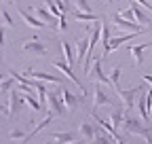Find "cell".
Returning <instances> with one entry per match:
<instances>
[{
  "instance_id": "cell-1",
  "label": "cell",
  "mask_w": 152,
  "mask_h": 144,
  "mask_svg": "<svg viewBox=\"0 0 152 144\" xmlns=\"http://www.w3.org/2000/svg\"><path fill=\"white\" fill-rule=\"evenodd\" d=\"M123 129L127 134H133V136H140L144 138L148 144H152V129H148V125L142 123L137 117H131L127 110H125V121H123Z\"/></svg>"
},
{
  "instance_id": "cell-2",
  "label": "cell",
  "mask_w": 152,
  "mask_h": 144,
  "mask_svg": "<svg viewBox=\"0 0 152 144\" xmlns=\"http://www.w3.org/2000/svg\"><path fill=\"white\" fill-rule=\"evenodd\" d=\"M146 85H140V87H131V89H121V87H114V91L118 93V98L123 100V106H125V110L127 112H131V108L135 106V100H137V96L142 93V91H146Z\"/></svg>"
},
{
  "instance_id": "cell-3",
  "label": "cell",
  "mask_w": 152,
  "mask_h": 144,
  "mask_svg": "<svg viewBox=\"0 0 152 144\" xmlns=\"http://www.w3.org/2000/svg\"><path fill=\"white\" fill-rule=\"evenodd\" d=\"M64 89V87H61ZM61 89L59 91H49L47 93V104H49V108H51V112L53 115H66V102H64V96H61Z\"/></svg>"
},
{
  "instance_id": "cell-4",
  "label": "cell",
  "mask_w": 152,
  "mask_h": 144,
  "mask_svg": "<svg viewBox=\"0 0 152 144\" xmlns=\"http://www.w3.org/2000/svg\"><path fill=\"white\" fill-rule=\"evenodd\" d=\"M51 66H53V68H57V70H61L64 74H66V76H68V79H70V81L74 83V85H76V87H80V91H83V93L87 91V87H85V85H83V83L78 81V76H76L74 72H72V66H70V64H68L66 60H55V62H53Z\"/></svg>"
},
{
  "instance_id": "cell-5",
  "label": "cell",
  "mask_w": 152,
  "mask_h": 144,
  "mask_svg": "<svg viewBox=\"0 0 152 144\" xmlns=\"http://www.w3.org/2000/svg\"><path fill=\"white\" fill-rule=\"evenodd\" d=\"M135 36H144V34H137V32H125V34H121V36H112L110 43L104 47V53H114L123 43H127V40H131V38H135Z\"/></svg>"
},
{
  "instance_id": "cell-6",
  "label": "cell",
  "mask_w": 152,
  "mask_h": 144,
  "mask_svg": "<svg viewBox=\"0 0 152 144\" xmlns=\"http://www.w3.org/2000/svg\"><path fill=\"white\" fill-rule=\"evenodd\" d=\"M110 19L114 21V26H118L121 30H125V32H137V34H146V28L144 26H140V24H135V21H127V19H123V17L116 13V15H112Z\"/></svg>"
},
{
  "instance_id": "cell-7",
  "label": "cell",
  "mask_w": 152,
  "mask_h": 144,
  "mask_svg": "<svg viewBox=\"0 0 152 144\" xmlns=\"http://www.w3.org/2000/svg\"><path fill=\"white\" fill-rule=\"evenodd\" d=\"M102 106H112V100H110V96L102 89V83H97L93 87V110H97V108H102Z\"/></svg>"
},
{
  "instance_id": "cell-8",
  "label": "cell",
  "mask_w": 152,
  "mask_h": 144,
  "mask_svg": "<svg viewBox=\"0 0 152 144\" xmlns=\"http://www.w3.org/2000/svg\"><path fill=\"white\" fill-rule=\"evenodd\" d=\"M34 13H36V17L40 21H45L47 26H51L53 30H59V19L49 11V9H45V7H34Z\"/></svg>"
},
{
  "instance_id": "cell-9",
  "label": "cell",
  "mask_w": 152,
  "mask_h": 144,
  "mask_svg": "<svg viewBox=\"0 0 152 144\" xmlns=\"http://www.w3.org/2000/svg\"><path fill=\"white\" fill-rule=\"evenodd\" d=\"M23 74L32 76V79H38V81H45V83H51V85H61L59 76L49 74V72H42V70H23Z\"/></svg>"
},
{
  "instance_id": "cell-10",
  "label": "cell",
  "mask_w": 152,
  "mask_h": 144,
  "mask_svg": "<svg viewBox=\"0 0 152 144\" xmlns=\"http://www.w3.org/2000/svg\"><path fill=\"white\" fill-rule=\"evenodd\" d=\"M21 49H23V53H30V55H38V57L47 55V47L40 40H28L21 45Z\"/></svg>"
},
{
  "instance_id": "cell-11",
  "label": "cell",
  "mask_w": 152,
  "mask_h": 144,
  "mask_svg": "<svg viewBox=\"0 0 152 144\" xmlns=\"http://www.w3.org/2000/svg\"><path fill=\"white\" fill-rule=\"evenodd\" d=\"M23 98H19V93L15 91V89H11L9 91V115L15 119L19 115V110H21V106H23Z\"/></svg>"
},
{
  "instance_id": "cell-12",
  "label": "cell",
  "mask_w": 152,
  "mask_h": 144,
  "mask_svg": "<svg viewBox=\"0 0 152 144\" xmlns=\"http://www.w3.org/2000/svg\"><path fill=\"white\" fill-rule=\"evenodd\" d=\"M91 68H93V72H91L89 76H95V79H97V83H102V85H112V83H110V76H106V72H104V68H102V57H95L93 64H91Z\"/></svg>"
},
{
  "instance_id": "cell-13",
  "label": "cell",
  "mask_w": 152,
  "mask_h": 144,
  "mask_svg": "<svg viewBox=\"0 0 152 144\" xmlns=\"http://www.w3.org/2000/svg\"><path fill=\"white\" fill-rule=\"evenodd\" d=\"M17 13H19V17L30 26V28H34V30H40V28H47V24L45 21H40L38 17H34V15H30L26 9H21V7H17Z\"/></svg>"
},
{
  "instance_id": "cell-14",
  "label": "cell",
  "mask_w": 152,
  "mask_h": 144,
  "mask_svg": "<svg viewBox=\"0 0 152 144\" xmlns=\"http://www.w3.org/2000/svg\"><path fill=\"white\" fill-rule=\"evenodd\" d=\"M61 96H64V102H66V108L68 110H74L76 106H80V104H85V96H74L70 89H61Z\"/></svg>"
},
{
  "instance_id": "cell-15",
  "label": "cell",
  "mask_w": 152,
  "mask_h": 144,
  "mask_svg": "<svg viewBox=\"0 0 152 144\" xmlns=\"http://www.w3.org/2000/svg\"><path fill=\"white\" fill-rule=\"evenodd\" d=\"M51 142L49 144H72V142H76L74 138H76V134L74 132H57V134H51Z\"/></svg>"
},
{
  "instance_id": "cell-16",
  "label": "cell",
  "mask_w": 152,
  "mask_h": 144,
  "mask_svg": "<svg viewBox=\"0 0 152 144\" xmlns=\"http://www.w3.org/2000/svg\"><path fill=\"white\" fill-rule=\"evenodd\" d=\"M89 51V36H83L80 40H76V64H83Z\"/></svg>"
},
{
  "instance_id": "cell-17",
  "label": "cell",
  "mask_w": 152,
  "mask_h": 144,
  "mask_svg": "<svg viewBox=\"0 0 152 144\" xmlns=\"http://www.w3.org/2000/svg\"><path fill=\"white\" fill-rule=\"evenodd\" d=\"M131 9H133L135 21H137L140 26H144V28H146V26H152V17H150L148 13H144V11L140 9V4H137V2H133V4H131Z\"/></svg>"
},
{
  "instance_id": "cell-18",
  "label": "cell",
  "mask_w": 152,
  "mask_h": 144,
  "mask_svg": "<svg viewBox=\"0 0 152 144\" xmlns=\"http://www.w3.org/2000/svg\"><path fill=\"white\" fill-rule=\"evenodd\" d=\"M93 144H118V142L99 125V127H95V142H93Z\"/></svg>"
},
{
  "instance_id": "cell-19",
  "label": "cell",
  "mask_w": 152,
  "mask_h": 144,
  "mask_svg": "<svg viewBox=\"0 0 152 144\" xmlns=\"http://www.w3.org/2000/svg\"><path fill=\"white\" fill-rule=\"evenodd\" d=\"M110 121L116 129L123 127V121H125V106H118V108H112L110 110Z\"/></svg>"
},
{
  "instance_id": "cell-20",
  "label": "cell",
  "mask_w": 152,
  "mask_h": 144,
  "mask_svg": "<svg viewBox=\"0 0 152 144\" xmlns=\"http://www.w3.org/2000/svg\"><path fill=\"white\" fill-rule=\"evenodd\" d=\"M150 45H135V47H127V53H131L133 55V60H135V64L140 66V64H144V51L148 49Z\"/></svg>"
},
{
  "instance_id": "cell-21",
  "label": "cell",
  "mask_w": 152,
  "mask_h": 144,
  "mask_svg": "<svg viewBox=\"0 0 152 144\" xmlns=\"http://www.w3.org/2000/svg\"><path fill=\"white\" fill-rule=\"evenodd\" d=\"M53 117H55V115H53V112L49 110V112H47V117H45V121H42V123H38L36 127H34V129H32V132L28 134V138H26L23 142H30V140H32V138H34L36 134H40V132H42V129L47 127V125H51V123H53Z\"/></svg>"
},
{
  "instance_id": "cell-22",
  "label": "cell",
  "mask_w": 152,
  "mask_h": 144,
  "mask_svg": "<svg viewBox=\"0 0 152 144\" xmlns=\"http://www.w3.org/2000/svg\"><path fill=\"white\" fill-rule=\"evenodd\" d=\"M72 17L78 21H99V17L95 13H83V11H76V9L72 11Z\"/></svg>"
},
{
  "instance_id": "cell-23",
  "label": "cell",
  "mask_w": 152,
  "mask_h": 144,
  "mask_svg": "<svg viewBox=\"0 0 152 144\" xmlns=\"http://www.w3.org/2000/svg\"><path fill=\"white\" fill-rule=\"evenodd\" d=\"M59 47H61V53H64V60H66L70 66H74L76 60H74V55H72V47H70V43H68V40H61Z\"/></svg>"
},
{
  "instance_id": "cell-24",
  "label": "cell",
  "mask_w": 152,
  "mask_h": 144,
  "mask_svg": "<svg viewBox=\"0 0 152 144\" xmlns=\"http://www.w3.org/2000/svg\"><path fill=\"white\" fill-rule=\"evenodd\" d=\"M78 134L83 136V140H91V138H95V127H93V125H89V123H80Z\"/></svg>"
},
{
  "instance_id": "cell-25",
  "label": "cell",
  "mask_w": 152,
  "mask_h": 144,
  "mask_svg": "<svg viewBox=\"0 0 152 144\" xmlns=\"http://www.w3.org/2000/svg\"><path fill=\"white\" fill-rule=\"evenodd\" d=\"M23 102H26V104L32 108L34 112H40V110H45V106H42L40 102H38L36 98H32V93H26V96H23Z\"/></svg>"
},
{
  "instance_id": "cell-26",
  "label": "cell",
  "mask_w": 152,
  "mask_h": 144,
  "mask_svg": "<svg viewBox=\"0 0 152 144\" xmlns=\"http://www.w3.org/2000/svg\"><path fill=\"white\" fill-rule=\"evenodd\" d=\"M15 87H17V81H15V79L9 74V76H7L2 83H0V93H9L11 89H15Z\"/></svg>"
},
{
  "instance_id": "cell-27",
  "label": "cell",
  "mask_w": 152,
  "mask_h": 144,
  "mask_svg": "<svg viewBox=\"0 0 152 144\" xmlns=\"http://www.w3.org/2000/svg\"><path fill=\"white\" fill-rule=\"evenodd\" d=\"M108 76H110V83H112V87H118V79L123 76V68H121V66H116V68H112Z\"/></svg>"
},
{
  "instance_id": "cell-28",
  "label": "cell",
  "mask_w": 152,
  "mask_h": 144,
  "mask_svg": "<svg viewBox=\"0 0 152 144\" xmlns=\"http://www.w3.org/2000/svg\"><path fill=\"white\" fill-rule=\"evenodd\" d=\"M74 2V9L78 7V11H83V13H93V7L89 4V0H72Z\"/></svg>"
},
{
  "instance_id": "cell-29",
  "label": "cell",
  "mask_w": 152,
  "mask_h": 144,
  "mask_svg": "<svg viewBox=\"0 0 152 144\" xmlns=\"http://www.w3.org/2000/svg\"><path fill=\"white\" fill-rule=\"evenodd\" d=\"M110 26H108V21H102V43H104V47L110 43Z\"/></svg>"
},
{
  "instance_id": "cell-30",
  "label": "cell",
  "mask_w": 152,
  "mask_h": 144,
  "mask_svg": "<svg viewBox=\"0 0 152 144\" xmlns=\"http://www.w3.org/2000/svg\"><path fill=\"white\" fill-rule=\"evenodd\" d=\"M26 138H28V134H26V132H21V129H17V127L9 132V140H21V142H23Z\"/></svg>"
},
{
  "instance_id": "cell-31",
  "label": "cell",
  "mask_w": 152,
  "mask_h": 144,
  "mask_svg": "<svg viewBox=\"0 0 152 144\" xmlns=\"http://www.w3.org/2000/svg\"><path fill=\"white\" fill-rule=\"evenodd\" d=\"M2 21H4L9 28H15V21H13V17H11V15H9V11H4V9H2Z\"/></svg>"
},
{
  "instance_id": "cell-32",
  "label": "cell",
  "mask_w": 152,
  "mask_h": 144,
  "mask_svg": "<svg viewBox=\"0 0 152 144\" xmlns=\"http://www.w3.org/2000/svg\"><path fill=\"white\" fill-rule=\"evenodd\" d=\"M146 108H148V112L152 110V89L146 91Z\"/></svg>"
},
{
  "instance_id": "cell-33",
  "label": "cell",
  "mask_w": 152,
  "mask_h": 144,
  "mask_svg": "<svg viewBox=\"0 0 152 144\" xmlns=\"http://www.w3.org/2000/svg\"><path fill=\"white\" fill-rule=\"evenodd\" d=\"M133 2H137V4H142L146 11H150L152 13V2H150V0H133Z\"/></svg>"
},
{
  "instance_id": "cell-34",
  "label": "cell",
  "mask_w": 152,
  "mask_h": 144,
  "mask_svg": "<svg viewBox=\"0 0 152 144\" xmlns=\"http://www.w3.org/2000/svg\"><path fill=\"white\" fill-rule=\"evenodd\" d=\"M66 15H68V13H64V15H59V17H57V19H59V30H66V28H68V21H66Z\"/></svg>"
},
{
  "instance_id": "cell-35",
  "label": "cell",
  "mask_w": 152,
  "mask_h": 144,
  "mask_svg": "<svg viewBox=\"0 0 152 144\" xmlns=\"http://www.w3.org/2000/svg\"><path fill=\"white\" fill-rule=\"evenodd\" d=\"M2 45H4V28L0 26V47H2Z\"/></svg>"
},
{
  "instance_id": "cell-36",
  "label": "cell",
  "mask_w": 152,
  "mask_h": 144,
  "mask_svg": "<svg viewBox=\"0 0 152 144\" xmlns=\"http://www.w3.org/2000/svg\"><path fill=\"white\" fill-rule=\"evenodd\" d=\"M144 83H148L152 87V74H144Z\"/></svg>"
},
{
  "instance_id": "cell-37",
  "label": "cell",
  "mask_w": 152,
  "mask_h": 144,
  "mask_svg": "<svg viewBox=\"0 0 152 144\" xmlns=\"http://www.w3.org/2000/svg\"><path fill=\"white\" fill-rule=\"evenodd\" d=\"M7 76H9V74H2V72H0V83H2V81H4Z\"/></svg>"
},
{
  "instance_id": "cell-38",
  "label": "cell",
  "mask_w": 152,
  "mask_h": 144,
  "mask_svg": "<svg viewBox=\"0 0 152 144\" xmlns=\"http://www.w3.org/2000/svg\"><path fill=\"white\" fill-rule=\"evenodd\" d=\"M2 119H4V115H2V112H0V121H2Z\"/></svg>"
},
{
  "instance_id": "cell-39",
  "label": "cell",
  "mask_w": 152,
  "mask_h": 144,
  "mask_svg": "<svg viewBox=\"0 0 152 144\" xmlns=\"http://www.w3.org/2000/svg\"><path fill=\"white\" fill-rule=\"evenodd\" d=\"M0 64H2V53H0Z\"/></svg>"
},
{
  "instance_id": "cell-40",
  "label": "cell",
  "mask_w": 152,
  "mask_h": 144,
  "mask_svg": "<svg viewBox=\"0 0 152 144\" xmlns=\"http://www.w3.org/2000/svg\"><path fill=\"white\" fill-rule=\"evenodd\" d=\"M102 2H110V0H102Z\"/></svg>"
},
{
  "instance_id": "cell-41",
  "label": "cell",
  "mask_w": 152,
  "mask_h": 144,
  "mask_svg": "<svg viewBox=\"0 0 152 144\" xmlns=\"http://www.w3.org/2000/svg\"><path fill=\"white\" fill-rule=\"evenodd\" d=\"M0 4H2V0H0Z\"/></svg>"
},
{
  "instance_id": "cell-42",
  "label": "cell",
  "mask_w": 152,
  "mask_h": 144,
  "mask_svg": "<svg viewBox=\"0 0 152 144\" xmlns=\"http://www.w3.org/2000/svg\"><path fill=\"white\" fill-rule=\"evenodd\" d=\"M121 144H125V142H121Z\"/></svg>"
},
{
  "instance_id": "cell-43",
  "label": "cell",
  "mask_w": 152,
  "mask_h": 144,
  "mask_svg": "<svg viewBox=\"0 0 152 144\" xmlns=\"http://www.w3.org/2000/svg\"><path fill=\"white\" fill-rule=\"evenodd\" d=\"M125 144H127V142H125Z\"/></svg>"
}]
</instances>
